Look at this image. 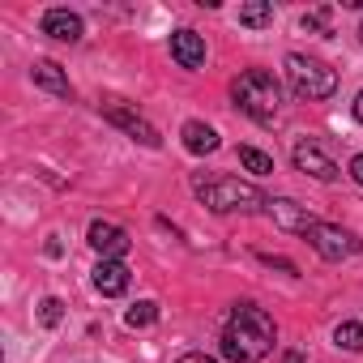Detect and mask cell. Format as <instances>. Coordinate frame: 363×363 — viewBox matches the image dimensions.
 Wrapping results in <instances>:
<instances>
[{
    "label": "cell",
    "instance_id": "7402d4cb",
    "mask_svg": "<svg viewBox=\"0 0 363 363\" xmlns=\"http://www.w3.org/2000/svg\"><path fill=\"white\" fill-rule=\"evenodd\" d=\"M179 363H218L214 354H201V350H193V354H184V359H179Z\"/></svg>",
    "mask_w": 363,
    "mask_h": 363
},
{
    "label": "cell",
    "instance_id": "7c38bea8",
    "mask_svg": "<svg viewBox=\"0 0 363 363\" xmlns=\"http://www.w3.org/2000/svg\"><path fill=\"white\" fill-rule=\"evenodd\" d=\"M35 82L43 86V90H52L56 99H73V86H69V77H65V69L56 65V60H35Z\"/></svg>",
    "mask_w": 363,
    "mask_h": 363
},
{
    "label": "cell",
    "instance_id": "ffe728a7",
    "mask_svg": "<svg viewBox=\"0 0 363 363\" xmlns=\"http://www.w3.org/2000/svg\"><path fill=\"white\" fill-rule=\"evenodd\" d=\"M325 18H329L325 9H316V13H308V18H303V30H325Z\"/></svg>",
    "mask_w": 363,
    "mask_h": 363
},
{
    "label": "cell",
    "instance_id": "ba28073f",
    "mask_svg": "<svg viewBox=\"0 0 363 363\" xmlns=\"http://www.w3.org/2000/svg\"><path fill=\"white\" fill-rule=\"evenodd\" d=\"M103 116H107L111 124H120V128H124L128 137H137L141 145H150V150H158V145H162L158 128H154L150 120H141L137 111H128V107H120V103H107V107H103Z\"/></svg>",
    "mask_w": 363,
    "mask_h": 363
},
{
    "label": "cell",
    "instance_id": "44dd1931",
    "mask_svg": "<svg viewBox=\"0 0 363 363\" xmlns=\"http://www.w3.org/2000/svg\"><path fill=\"white\" fill-rule=\"evenodd\" d=\"M350 179L363 189V154H354V158H350Z\"/></svg>",
    "mask_w": 363,
    "mask_h": 363
},
{
    "label": "cell",
    "instance_id": "603a6c76",
    "mask_svg": "<svg viewBox=\"0 0 363 363\" xmlns=\"http://www.w3.org/2000/svg\"><path fill=\"white\" fill-rule=\"evenodd\" d=\"M354 116H359V124H363V90H359V99H354Z\"/></svg>",
    "mask_w": 363,
    "mask_h": 363
},
{
    "label": "cell",
    "instance_id": "ac0fdd59",
    "mask_svg": "<svg viewBox=\"0 0 363 363\" xmlns=\"http://www.w3.org/2000/svg\"><path fill=\"white\" fill-rule=\"evenodd\" d=\"M124 320H128L133 329H145V325L158 320V303H154V299H141V303H133V308L124 312Z\"/></svg>",
    "mask_w": 363,
    "mask_h": 363
},
{
    "label": "cell",
    "instance_id": "3957f363",
    "mask_svg": "<svg viewBox=\"0 0 363 363\" xmlns=\"http://www.w3.org/2000/svg\"><path fill=\"white\" fill-rule=\"evenodd\" d=\"M197 197L214 210V214H231V210H240V214H252V210H261V206H269L252 184H244V179H231V175H218V179H197Z\"/></svg>",
    "mask_w": 363,
    "mask_h": 363
},
{
    "label": "cell",
    "instance_id": "52a82bcc",
    "mask_svg": "<svg viewBox=\"0 0 363 363\" xmlns=\"http://www.w3.org/2000/svg\"><path fill=\"white\" fill-rule=\"evenodd\" d=\"M86 240H90V248H94L103 261H120V257L133 248L128 231H124V227H116V223H90Z\"/></svg>",
    "mask_w": 363,
    "mask_h": 363
},
{
    "label": "cell",
    "instance_id": "5b68a950",
    "mask_svg": "<svg viewBox=\"0 0 363 363\" xmlns=\"http://www.w3.org/2000/svg\"><path fill=\"white\" fill-rule=\"evenodd\" d=\"M308 244H312L325 261H346V257H354V252L363 248L350 231H342V227H333V223H320V218L308 227Z\"/></svg>",
    "mask_w": 363,
    "mask_h": 363
},
{
    "label": "cell",
    "instance_id": "8992f818",
    "mask_svg": "<svg viewBox=\"0 0 363 363\" xmlns=\"http://www.w3.org/2000/svg\"><path fill=\"white\" fill-rule=\"evenodd\" d=\"M291 158H295V167H299L303 175L320 179V184H333V179L342 175V171H337V162H333L320 145H312V141H299V145L291 150Z\"/></svg>",
    "mask_w": 363,
    "mask_h": 363
},
{
    "label": "cell",
    "instance_id": "9c48e42d",
    "mask_svg": "<svg viewBox=\"0 0 363 363\" xmlns=\"http://www.w3.org/2000/svg\"><path fill=\"white\" fill-rule=\"evenodd\" d=\"M265 210H269V218H274L282 231H299V235H308V227L316 223V218H312L303 206H295V201H286V197H274Z\"/></svg>",
    "mask_w": 363,
    "mask_h": 363
},
{
    "label": "cell",
    "instance_id": "9a60e30c",
    "mask_svg": "<svg viewBox=\"0 0 363 363\" xmlns=\"http://www.w3.org/2000/svg\"><path fill=\"white\" fill-rule=\"evenodd\" d=\"M269 22H274V5H269V0H248V5H240V26L261 30Z\"/></svg>",
    "mask_w": 363,
    "mask_h": 363
},
{
    "label": "cell",
    "instance_id": "e0dca14e",
    "mask_svg": "<svg viewBox=\"0 0 363 363\" xmlns=\"http://www.w3.org/2000/svg\"><path fill=\"white\" fill-rule=\"evenodd\" d=\"M240 162H244L252 175H269V171H274V158H269L265 150H257V145H244V150H240Z\"/></svg>",
    "mask_w": 363,
    "mask_h": 363
},
{
    "label": "cell",
    "instance_id": "cb8c5ba5",
    "mask_svg": "<svg viewBox=\"0 0 363 363\" xmlns=\"http://www.w3.org/2000/svg\"><path fill=\"white\" fill-rule=\"evenodd\" d=\"M359 43H363V26H359Z\"/></svg>",
    "mask_w": 363,
    "mask_h": 363
},
{
    "label": "cell",
    "instance_id": "2e32d148",
    "mask_svg": "<svg viewBox=\"0 0 363 363\" xmlns=\"http://www.w3.org/2000/svg\"><path fill=\"white\" fill-rule=\"evenodd\" d=\"M333 346L359 354V350H363V325H359V320H342V325L333 329Z\"/></svg>",
    "mask_w": 363,
    "mask_h": 363
},
{
    "label": "cell",
    "instance_id": "30bf717a",
    "mask_svg": "<svg viewBox=\"0 0 363 363\" xmlns=\"http://www.w3.org/2000/svg\"><path fill=\"white\" fill-rule=\"evenodd\" d=\"M171 56L184 69H201L206 65V39L197 30H175L171 35Z\"/></svg>",
    "mask_w": 363,
    "mask_h": 363
},
{
    "label": "cell",
    "instance_id": "d6986e66",
    "mask_svg": "<svg viewBox=\"0 0 363 363\" xmlns=\"http://www.w3.org/2000/svg\"><path fill=\"white\" fill-rule=\"evenodd\" d=\"M39 320H43V325H48V329H56V325H60V320H65V303H60V299H56V295H48V299H43V303H39Z\"/></svg>",
    "mask_w": 363,
    "mask_h": 363
},
{
    "label": "cell",
    "instance_id": "8fae6325",
    "mask_svg": "<svg viewBox=\"0 0 363 363\" xmlns=\"http://www.w3.org/2000/svg\"><path fill=\"white\" fill-rule=\"evenodd\" d=\"M43 35H52L60 43H77L82 39V18L69 13V9H48L43 13Z\"/></svg>",
    "mask_w": 363,
    "mask_h": 363
},
{
    "label": "cell",
    "instance_id": "7a4b0ae2",
    "mask_svg": "<svg viewBox=\"0 0 363 363\" xmlns=\"http://www.w3.org/2000/svg\"><path fill=\"white\" fill-rule=\"evenodd\" d=\"M231 94H235L240 111H248L257 124H274L278 111H282V86H278V77L265 73V69H248V73H240L235 86H231Z\"/></svg>",
    "mask_w": 363,
    "mask_h": 363
},
{
    "label": "cell",
    "instance_id": "5bb4252c",
    "mask_svg": "<svg viewBox=\"0 0 363 363\" xmlns=\"http://www.w3.org/2000/svg\"><path fill=\"white\" fill-rule=\"evenodd\" d=\"M179 137H184V150L189 154H214L218 150V133L210 124H201V120H189Z\"/></svg>",
    "mask_w": 363,
    "mask_h": 363
},
{
    "label": "cell",
    "instance_id": "6da1fadb",
    "mask_svg": "<svg viewBox=\"0 0 363 363\" xmlns=\"http://www.w3.org/2000/svg\"><path fill=\"white\" fill-rule=\"evenodd\" d=\"M274 342H278V325L265 308H257V303L231 308L227 329H223V354L231 363H257L274 350Z\"/></svg>",
    "mask_w": 363,
    "mask_h": 363
},
{
    "label": "cell",
    "instance_id": "277c9868",
    "mask_svg": "<svg viewBox=\"0 0 363 363\" xmlns=\"http://www.w3.org/2000/svg\"><path fill=\"white\" fill-rule=\"evenodd\" d=\"M286 77H291L299 99H329L337 90V73L329 65L312 60V56H299V52L286 56Z\"/></svg>",
    "mask_w": 363,
    "mask_h": 363
},
{
    "label": "cell",
    "instance_id": "4fadbf2b",
    "mask_svg": "<svg viewBox=\"0 0 363 363\" xmlns=\"http://www.w3.org/2000/svg\"><path fill=\"white\" fill-rule=\"evenodd\" d=\"M94 286H99L103 295H124V291H128V265H124V261H99Z\"/></svg>",
    "mask_w": 363,
    "mask_h": 363
}]
</instances>
